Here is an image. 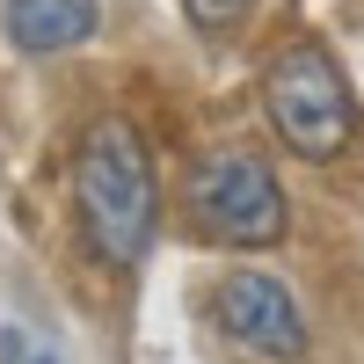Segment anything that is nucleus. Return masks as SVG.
I'll use <instances>...</instances> for the list:
<instances>
[{"label":"nucleus","mask_w":364,"mask_h":364,"mask_svg":"<svg viewBox=\"0 0 364 364\" xmlns=\"http://www.w3.org/2000/svg\"><path fill=\"white\" fill-rule=\"evenodd\" d=\"M73 204H80V233L102 262H139L154 248L161 226V182L154 161H146V139L124 124V117H95L80 132L73 154Z\"/></svg>","instance_id":"obj_1"},{"label":"nucleus","mask_w":364,"mask_h":364,"mask_svg":"<svg viewBox=\"0 0 364 364\" xmlns=\"http://www.w3.org/2000/svg\"><path fill=\"white\" fill-rule=\"evenodd\" d=\"M262 117L299 161H336L357 139V102L350 80L336 73V58L321 44H284L262 73Z\"/></svg>","instance_id":"obj_2"},{"label":"nucleus","mask_w":364,"mask_h":364,"mask_svg":"<svg viewBox=\"0 0 364 364\" xmlns=\"http://www.w3.org/2000/svg\"><path fill=\"white\" fill-rule=\"evenodd\" d=\"M190 219L219 248H277L284 240V190L269 175V161L226 146V154H204L190 175Z\"/></svg>","instance_id":"obj_3"},{"label":"nucleus","mask_w":364,"mask_h":364,"mask_svg":"<svg viewBox=\"0 0 364 364\" xmlns=\"http://www.w3.org/2000/svg\"><path fill=\"white\" fill-rule=\"evenodd\" d=\"M219 328L255 350V357H299L306 350V321H299V299L262 277V269H233V277L219 284Z\"/></svg>","instance_id":"obj_4"},{"label":"nucleus","mask_w":364,"mask_h":364,"mask_svg":"<svg viewBox=\"0 0 364 364\" xmlns=\"http://www.w3.org/2000/svg\"><path fill=\"white\" fill-rule=\"evenodd\" d=\"M8 37L29 58L73 51L95 37V0H8Z\"/></svg>","instance_id":"obj_5"},{"label":"nucleus","mask_w":364,"mask_h":364,"mask_svg":"<svg viewBox=\"0 0 364 364\" xmlns=\"http://www.w3.org/2000/svg\"><path fill=\"white\" fill-rule=\"evenodd\" d=\"M240 8H248V0H190V15H197L204 29H226V22H233Z\"/></svg>","instance_id":"obj_6"},{"label":"nucleus","mask_w":364,"mask_h":364,"mask_svg":"<svg viewBox=\"0 0 364 364\" xmlns=\"http://www.w3.org/2000/svg\"><path fill=\"white\" fill-rule=\"evenodd\" d=\"M22 364H58V357H51V350H29V357H22Z\"/></svg>","instance_id":"obj_7"}]
</instances>
